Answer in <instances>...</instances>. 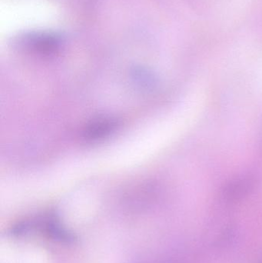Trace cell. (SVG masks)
I'll return each instance as SVG.
<instances>
[{
    "label": "cell",
    "instance_id": "1",
    "mask_svg": "<svg viewBox=\"0 0 262 263\" xmlns=\"http://www.w3.org/2000/svg\"><path fill=\"white\" fill-rule=\"evenodd\" d=\"M19 43L33 52L50 55L59 50L63 39L52 32H31L22 37Z\"/></svg>",
    "mask_w": 262,
    "mask_h": 263
},
{
    "label": "cell",
    "instance_id": "2",
    "mask_svg": "<svg viewBox=\"0 0 262 263\" xmlns=\"http://www.w3.org/2000/svg\"><path fill=\"white\" fill-rule=\"evenodd\" d=\"M119 127V122L115 117H97L91 120L83 130V139L87 142H95L104 140L115 133Z\"/></svg>",
    "mask_w": 262,
    "mask_h": 263
},
{
    "label": "cell",
    "instance_id": "3",
    "mask_svg": "<svg viewBox=\"0 0 262 263\" xmlns=\"http://www.w3.org/2000/svg\"><path fill=\"white\" fill-rule=\"evenodd\" d=\"M257 182L255 176H245L229 182L224 189V196L229 201H237L247 196Z\"/></svg>",
    "mask_w": 262,
    "mask_h": 263
}]
</instances>
